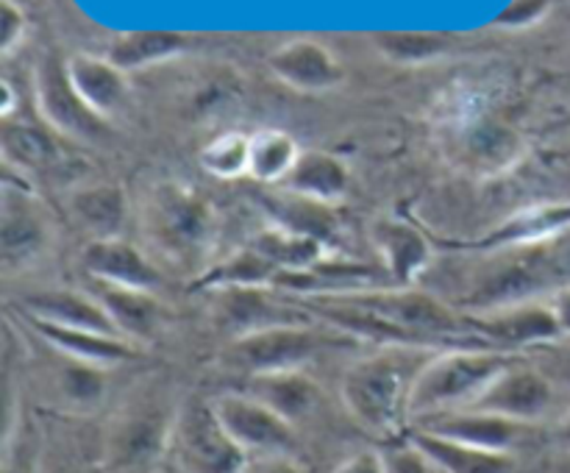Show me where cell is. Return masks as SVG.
<instances>
[{
    "label": "cell",
    "instance_id": "obj_33",
    "mask_svg": "<svg viewBox=\"0 0 570 473\" xmlns=\"http://www.w3.org/2000/svg\"><path fill=\"white\" fill-rule=\"evenodd\" d=\"M3 473H42L39 449L31 434H14V428H6Z\"/></svg>",
    "mask_w": 570,
    "mask_h": 473
},
{
    "label": "cell",
    "instance_id": "obj_2",
    "mask_svg": "<svg viewBox=\"0 0 570 473\" xmlns=\"http://www.w3.org/2000/svg\"><path fill=\"white\" fill-rule=\"evenodd\" d=\"M148 254L159 265L204 276L212 265L217 215L209 200L184 184H161L139 209Z\"/></svg>",
    "mask_w": 570,
    "mask_h": 473
},
{
    "label": "cell",
    "instance_id": "obj_37",
    "mask_svg": "<svg viewBox=\"0 0 570 473\" xmlns=\"http://www.w3.org/2000/svg\"><path fill=\"white\" fill-rule=\"evenodd\" d=\"M245 473H301V467L295 465L293 456H259L248 462Z\"/></svg>",
    "mask_w": 570,
    "mask_h": 473
},
{
    "label": "cell",
    "instance_id": "obj_13",
    "mask_svg": "<svg viewBox=\"0 0 570 473\" xmlns=\"http://www.w3.org/2000/svg\"><path fill=\"white\" fill-rule=\"evenodd\" d=\"M87 289L104 306L120 337H126L134 345L150 343L170 317L167 306L148 289L120 287V284L95 282V278H87Z\"/></svg>",
    "mask_w": 570,
    "mask_h": 473
},
{
    "label": "cell",
    "instance_id": "obj_1",
    "mask_svg": "<svg viewBox=\"0 0 570 473\" xmlns=\"http://www.w3.org/2000/svg\"><path fill=\"white\" fill-rule=\"evenodd\" d=\"M432 348L379 345L376 354L356 359L343 376V404L362 428L373 434H399L410 415V398Z\"/></svg>",
    "mask_w": 570,
    "mask_h": 473
},
{
    "label": "cell",
    "instance_id": "obj_39",
    "mask_svg": "<svg viewBox=\"0 0 570 473\" xmlns=\"http://www.w3.org/2000/svg\"><path fill=\"white\" fill-rule=\"evenodd\" d=\"M3 48L9 50L11 45H14V39H17V33L22 31V14H17L14 9H11V6H6V17H3Z\"/></svg>",
    "mask_w": 570,
    "mask_h": 473
},
{
    "label": "cell",
    "instance_id": "obj_27",
    "mask_svg": "<svg viewBox=\"0 0 570 473\" xmlns=\"http://www.w3.org/2000/svg\"><path fill=\"white\" fill-rule=\"evenodd\" d=\"M42 100H45V111L53 117L56 126L76 134L98 131V115L83 104L81 95H78L76 87H72L70 76H61V72L53 70V67L45 70Z\"/></svg>",
    "mask_w": 570,
    "mask_h": 473
},
{
    "label": "cell",
    "instance_id": "obj_41",
    "mask_svg": "<svg viewBox=\"0 0 570 473\" xmlns=\"http://www.w3.org/2000/svg\"><path fill=\"white\" fill-rule=\"evenodd\" d=\"M568 382H570V376H568Z\"/></svg>",
    "mask_w": 570,
    "mask_h": 473
},
{
    "label": "cell",
    "instance_id": "obj_36",
    "mask_svg": "<svg viewBox=\"0 0 570 473\" xmlns=\"http://www.w3.org/2000/svg\"><path fill=\"white\" fill-rule=\"evenodd\" d=\"M546 14V0H518L501 14V26H529Z\"/></svg>",
    "mask_w": 570,
    "mask_h": 473
},
{
    "label": "cell",
    "instance_id": "obj_30",
    "mask_svg": "<svg viewBox=\"0 0 570 473\" xmlns=\"http://www.w3.org/2000/svg\"><path fill=\"white\" fill-rule=\"evenodd\" d=\"M250 161V137L243 134H223L215 142H209L200 154V165L206 173L217 178H239L248 176Z\"/></svg>",
    "mask_w": 570,
    "mask_h": 473
},
{
    "label": "cell",
    "instance_id": "obj_4",
    "mask_svg": "<svg viewBox=\"0 0 570 473\" xmlns=\"http://www.w3.org/2000/svg\"><path fill=\"white\" fill-rule=\"evenodd\" d=\"M360 339L337 332L321 321L265 328V332L234 337L226 348V365L245 376L278 371H304L312 359L332 348H354Z\"/></svg>",
    "mask_w": 570,
    "mask_h": 473
},
{
    "label": "cell",
    "instance_id": "obj_10",
    "mask_svg": "<svg viewBox=\"0 0 570 473\" xmlns=\"http://www.w3.org/2000/svg\"><path fill=\"white\" fill-rule=\"evenodd\" d=\"M276 289H217L215 321L234 337L265 332L276 326H293V323H312L315 317L304 306L282 304Z\"/></svg>",
    "mask_w": 570,
    "mask_h": 473
},
{
    "label": "cell",
    "instance_id": "obj_14",
    "mask_svg": "<svg viewBox=\"0 0 570 473\" xmlns=\"http://www.w3.org/2000/svg\"><path fill=\"white\" fill-rule=\"evenodd\" d=\"M570 228V200L566 204H543L521 209L507 217L499 228L473 239H449V245L462 250H501V248H532L546 245Z\"/></svg>",
    "mask_w": 570,
    "mask_h": 473
},
{
    "label": "cell",
    "instance_id": "obj_40",
    "mask_svg": "<svg viewBox=\"0 0 570 473\" xmlns=\"http://www.w3.org/2000/svg\"><path fill=\"white\" fill-rule=\"evenodd\" d=\"M554 440H557V445H560V449L570 456V404L566 406V410H562L560 421H557Z\"/></svg>",
    "mask_w": 570,
    "mask_h": 473
},
{
    "label": "cell",
    "instance_id": "obj_21",
    "mask_svg": "<svg viewBox=\"0 0 570 473\" xmlns=\"http://www.w3.org/2000/svg\"><path fill=\"white\" fill-rule=\"evenodd\" d=\"M70 215L89 239H115L126 231L131 209L126 193L117 184H92L72 193Z\"/></svg>",
    "mask_w": 570,
    "mask_h": 473
},
{
    "label": "cell",
    "instance_id": "obj_3",
    "mask_svg": "<svg viewBox=\"0 0 570 473\" xmlns=\"http://www.w3.org/2000/svg\"><path fill=\"white\" fill-rule=\"evenodd\" d=\"M512 362L515 356L510 351L488 348V345H456V348L434 351L412 387V421L468 410Z\"/></svg>",
    "mask_w": 570,
    "mask_h": 473
},
{
    "label": "cell",
    "instance_id": "obj_8",
    "mask_svg": "<svg viewBox=\"0 0 570 473\" xmlns=\"http://www.w3.org/2000/svg\"><path fill=\"white\" fill-rule=\"evenodd\" d=\"M557 406V390L546 373L534 371L527 362L515 359L504 373H499L493 384L482 393V398L468 410H484L510 421L534 426L549 417Z\"/></svg>",
    "mask_w": 570,
    "mask_h": 473
},
{
    "label": "cell",
    "instance_id": "obj_31",
    "mask_svg": "<svg viewBox=\"0 0 570 473\" xmlns=\"http://www.w3.org/2000/svg\"><path fill=\"white\" fill-rule=\"evenodd\" d=\"M65 367H59V390L70 404L78 406H95L104 398V371L92 365H81V362H72L67 356Z\"/></svg>",
    "mask_w": 570,
    "mask_h": 473
},
{
    "label": "cell",
    "instance_id": "obj_20",
    "mask_svg": "<svg viewBox=\"0 0 570 473\" xmlns=\"http://www.w3.org/2000/svg\"><path fill=\"white\" fill-rule=\"evenodd\" d=\"M282 278L284 273L259 248L245 243L220 262H212L209 270L195 278V287L212 289V293L217 289H276L278 293Z\"/></svg>",
    "mask_w": 570,
    "mask_h": 473
},
{
    "label": "cell",
    "instance_id": "obj_22",
    "mask_svg": "<svg viewBox=\"0 0 570 473\" xmlns=\"http://www.w3.org/2000/svg\"><path fill=\"white\" fill-rule=\"evenodd\" d=\"M245 393L265 401L271 410L287 417L289 423H298L309 412H315L321 401V387L306 371H278L262 373V376H248V390Z\"/></svg>",
    "mask_w": 570,
    "mask_h": 473
},
{
    "label": "cell",
    "instance_id": "obj_24",
    "mask_svg": "<svg viewBox=\"0 0 570 473\" xmlns=\"http://www.w3.org/2000/svg\"><path fill=\"white\" fill-rule=\"evenodd\" d=\"M248 243L259 248L284 273V278L295 276V273H309L326 259H332V250L323 243L306 237V234L276 226V223H267L265 228H259Z\"/></svg>",
    "mask_w": 570,
    "mask_h": 473
},
{
    "label": "cell",
    "instance_id": "obj_18",
    "mask_svg": "<svg viewBox=\"0 0 570 473\" xmlns=\"http://www.w3.org/2000/svg\"><path fill=\"white\" fill-rule=\"evenodd\" d=\"M410 440L440 473H515V454H507V451L479 449V445L460 443V440L443 437L426 428H415Z\"/></svg>",
    "mask_w": 570,
    "mask_h": 473
},
{
    "label": "cell",
    "instance_id": "obj_32",
    "mask_svg": "<svg viewBox=\"0 0 570 473\" xmlns=\"http://www.w3.org/2000/svg\"><path fill=\"white\" fill-rule=\"evenodd\" d=\"M376 42L382 53L395 61H426L449 48V42L434 33H382Z\"/></svg>",
    "mask_w": 570,
    "mask_h": 473
},
{
    "label": "cell",
    "instance_id": "obj_38",
    "mask_svg": "<svg viewBox=\"0 0 570 473\" xmlns=\"http://www.w3.org/2000/svg\"><path fill=\"white\" fill-rule=\"evenodd\" d=\"M551 306H554V315L557 321H560L566 337H570V284L557 289L554 298H551Z\"/></svg>",
    "mask_w": 570,
    "mask_h": 473
},
{
    "label": "cell",
    "instance_id": "obj_9",
    "mask_svg": "<svg viewBox=\"0 0 570 473\" xmlns=\"http://www.w3.org/2000/svg\"><path fill=\"white\" fill-rule=\"evenodd\" d=\"M50 248V217L26 189L6 187L0 209V259L6 273L37 265Z\"/></svg>",
    "mask_w": 570,
    "mask_h": 473
},
{
    "label": "cell",
    "instance_id": "obj_12",
    "mask_svg": "<svg viewBox=\"0 0 570 473\" xmlns=\"http://www.w3.org/2000/svg\"><path fill=\"white\" fill-rule=\"evenodd\" d=\"M81 265L87 270V278L120 284V287L156 293L165 282L159 262L139 245L128 243L126 237L89 239L81 250Z\"/></svg>",
    "mask_w": 570,
    "mask_h": 473
},
{
    "label": "cell",
    "instance_id": "obj_25",
    "mask_svg": "<svg viewBox=\"0 0 570 473\" xmlns=\"http://www.w3.org/2000/svg\"><path fill=\"white\" fill-rule=\"evenodd\" d=\"M276 204H265V211L276 226L289 228V231L306 234V237L317 239L332 250V245L340 243L343 237V223H340L337 211L328 204H317V200L301 198V195L287 193L284 198H273Z\"/></svg>",
    "mask_w": 570,
    "mask_h": 473
},
{
    "label": "cell",
    "instance_id": "obj_5",
    "mask_svg": "<svg viewBox=\"0 0 570 473\" xmlns=\"http://www.w3.org/2000/svg\"><path fill=\"white\" fill-rule=\"evenodd\" d=\"M167 456L178 473H245L250 456L223 426L215 401L189 398L173 415Z\"/></svg>",
    "mask_w": 570,
    "mask_h": 473
},
{
    "label": "cell",
    "instance_id": "obj_26",
    "mask_svg": "<svg viewBox=\"0 0 570 473\" xmlns=\"http://www.w3.org/2000/svg\"><path fill=\"white\" fill-rule=\"evenodd\" d=\"M67 76H70L72 87L81 95L83 104L95 111V115H106L115 109L126 95V81L120 76V67L115 61L92 59V56H76L67 65Z\"/></svg>",
    "mask_w": 570,
    "mask_h": 473
},
{
    "label": "cell",
    "instance_id": "obj_17",
    "mask_svg": "<svg viewBox=\"0 0 570 473\" xmlns=\"http://www.w3.org/2000/svg\"><path fill=\"white\" fill-rule=\"evenodd\" d=\"M22 306H26V317H33V321L120 337L115 323L109 321L106 309L89 289H45V293H33L22 298Z\"/></svg>",
    "mask_w": 570,
    "mask_h": 473
},
{
    "label": "cell",
    "instance_id": "obj_29",
    "mask_svg": "<svg viewBox=\"0 0 570 473\" xmlns=\"http://www.w3.org/2000/svg\"><path fill=\"white\" fill-rule=\"evenodd\" d=\"M184 48L181 33L167 31H134L122 33L115 45H111V61L120 70H131V67L150 65V61L167 59V56L178 53Z\"/></svg>",
    "mask_w": 570,
    "mask_h": 473
},
{
    "label": "cell",
    "instance_id": "obj_6",
    "mask_svg": "<svg viewBox=\"0 0 570 473\" xmlns=\"http://www.w3.org/2000/svg\"><path fill=\"white\" fill-rule=\"evenodd\" d=\"M215 410L239 449L250 456H293L295 423L250 393H226L215 398Z\"/></svg>",
    "mask_w": 570,
    "mask_h": 473
},
{
    "label": "cell",
    "instance_id": "obj_16",
    "mask_svg": "<svg viewBox=\"0 0 570 473\" xmlns=\"http://www.w3.org/2000/svg\"><path fill=\"white\" fill-rule=\"evenodd\" d=\"M26 323L39 334V339L48 343L59 356H67V359L72 362H81V365L100 367V371H109V367L122 365V362L134 359V356L139 354V345L128 343V339L122 337H115V334L56 326V323L33 321V317H26Z\"/></svg>",
    "mask_w": 570,
    "mask_h": 473
},
{
    "label": "cell",
    "instance_id": "obj_42",
    "mask_svg": "<svg viewBox=\"0 0 570 473\" xmlns=\"http://www.w3.org/2000/svg\"><path fill=\"white\" fill-rule=\"evenodd\" d=\"M438 473H440V471H438Z\"/></svg>",
    "mask_w": 570,
    "mask_h": 473
},
{
    "label": "cell",
    "instance_id": "obj_28",
    "mask_svg": "<svg viewBox=\"0 0 570 473\" xmlns=\"http://www.w3.org/2000/svg\"><path fill=\"white\" fill-rule=\"evenodd\" d=\"M298 156L301 150L289 134L262 131L256 137H250L248 176L265 184H284L289 173H293Z\"/></svg>",
    "mask_w": 570,
    "mask_h": 473
},
{
    "label": "cell",
    "instance_id": "obj_19",
    "mask_svg": "<svg viewBox=\"0 0 570 473\" xmlns=\"http://www.w3.org/2000/svg\"><path fill=\"white\" fill-rule=\"evenodd\" d=\"M271 67L282 81L295 89H304V92H323V89L337 87L343 78V67L337 65V59L309 39H298V42L278 48L273 53Z\"/></svg>",
    "mask_w": 570,
    "mask_h": 473
},
{
    "label": "cell",
    "instance_id": "obj_15",
    "mask_svg": "<svg viewBox=\"0 0 570 473\" xmlns=\"http://www.w3.org/2000/svg\"><path fill=\"white\" fill-rule=\"evenodd\" d=\"M417 428L460 440V443L479 445V449L507 451V454H512L523 443V437H527V432L532 426L484 410H454L443 412V415L423 417V421H417Z\"/></svg>",
    "mask_w": 570,
    "mask_h": 473
},
{
    "label": "cell",
    "instance_id": "obj_35",
    "mask_svg": "<svg viewBox=\"0 0 570 473\" xmlns=\"http://www.w3.org/2000/svg\"><path fill=\"white\" fill-rule=\"evenodd\" d=\"M334 473H387L384 451H360L334 467Z\"/></svg>",
    "mask_w": 570,
    "mask_h": 473
},
{
    "label": "cell",
    "instance_id": "obj_34",
    "mask_svg": "<svg viewBox=\"0 0 570 473\" xmlns=\"http://www.w3.org/2000/svg\"><path fill=\"white\" fill-rule=\"evenodd\" d=\"M384 462H387V473H438V467L412 440L384 451Z\"/></svg>",
    "mask_w": 570,
    "mask_h": 473
},
{
    "label": "cell",
    "instance_id": "obj_7",
    "mask_svg": "<svg viewBox=\"0 0 570 473\" xmlns=\"http://www.w3.org/2000/svg\"><path fill=\"white\" fill-rule=\"evenodd\" d=\"M471 326L484 343L499 351L532 348V345L557 343V339L566 337L551 300L534 298L512 300V304L473 312Z\"/></svg>",
    "mask_w": 570,
    "mask_h": 473
},
{
    "label": "cell",
    "instance_id": "obj_23",
    "mask_svg": "<svg viewBox=\"0 0 570 473\" xmlns=\"http://www.w3.org/2000/svg\"><path fill=\"white\" fill-rule=\"evenodd\" d=\"M284 187H287V193L301 195V198L334 206L348 195L351 173L337 156L309 150V154L298 156Z\"/></svg>",
    "mask_w": 570,
    "mask_h": 473
},
{
    "label": "cell",
    "instance_id": "obj_11",
    "mask_svg": "<svg viewBox=\"0 0 570 473\" xmlns=\"http://www.w3.org/2000/svg\"><path fill=\"white\" fill-rule=\"evenodd\" d=\"M371 237L382 254L384 273L393 278L395 287H415L417 278L432 265L434 243L423 228H417L406 217H376L371 223Z\"/></svg>",
    "mask_w": 570,
    "mask_h": 473
}]
</instances>
